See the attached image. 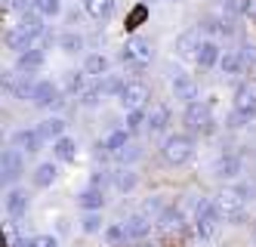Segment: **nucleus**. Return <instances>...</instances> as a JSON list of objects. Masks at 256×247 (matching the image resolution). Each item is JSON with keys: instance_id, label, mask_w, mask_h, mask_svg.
Instances as JSON below:
<instances>
[{"instance_id": "f257e3e1", "label": "nucleus", "mask_w": 256, "mask_h": 247, "mask_svg": "<svg viewBox=\"0 0 256 247\" xmlns=\"http://www.w3.org/2000/svg\"><path fill=\"white\" fill-rule=\"evenodd\" d=\"M253 192H256V185H247V182L222 188V192L213 198L216 207H219V216L226 222H232V225H241L247 219V207L244 204H247V198H253Z\"/></svg>"}, {"instance_id": "f03ea898", "label": "nucleus", "mask_w": 256, "mask_h": 247, "mask_svg": "<svg viewBox=\"0 0 256 247\" xmlns=\"http://www.w3.org/2000/svg\"><path fill=\"white\" fill-rule=\"evenodd\" d=\"M256 115V81H244L234 90V111L228 118V127H244Z\"/></svg>"}, {"instance_id": "7ed1b4c3", "label": "nucleus", "mask_w": 256, "mask_h": 247, "mask_svg": "<svg viewBox=\"0 0 256 247\" xmlns=\"http://www.w3.org/2000/svg\"><path fill=\"white\" fill-rule=\"evenodd\" d=\"M160 155L167 164H188L192 155H194V139H192V133H173V136L164 139V148H160Z\"/></svg>"}, {"instance_id": "20e7f679", "label": "nucleus", "mask_w": 256, "mask_h": 247, "mask_svg": "<svg viewBox=\"0 0 256 247\" xmlns=\"http://www.w3.org/2000/svg\"><path fill=\"white\" fill-rule=\"evenodd\" d=\"M219 207H216V201H210V198H200L198 201V207H194V232H198V238H204V241H210L213 235H216V225H219Z\"/></svg>"}, {"instance_id": "39448f33", "label": "nucleus", "mask_w": 256, "mask_h": 247, "mask_svg": "<svg viewBox=\"0 0 256 247\" xmlns=\"http://www.w3.org/2000/svg\"><path fill=\"white\" fill-rule=\"evenodd\" d=\"M120 62L130 68V71H145V65L152 62V44L145 41V37H130L126 47L120 50Z\"/></svg>"}, {"instance_id": "423d86ee", "label": "nucleus", "mask_w": 256, "mask_h": 247, "mask_svg": "<svg viewBox=\"0 0 256 247\" xmlns=\"http://www.w3.org/2000/svg\"><path fill=\"white\" fill-rule=\"evenodd\" d=\"M186 127H188V133H213L216 121L204 102H188L186 105Z\"/></svg>"}, {"instance_id": "0eeeda50", "label": "nucleus", "mask_w": 256, "mask_h": 247, "mask_svg": "<svg viewBox=\"0 0 256 247\" xmlns=\"http://www.w3.org/2000/svg\"><path fill=\"white\" fill-rule=\"evenodd\" d=\"M148 99H152V93H148V87H145L142 81H130V84L124 87V93L118 96V102H120V108H124V111L145 108V105H148Z\"/></svg>"}, {"instance_id": "6e6552de", "label": "nucleus", "mask_w": 256, "mask_h": 247, "mask_svg": "<svg viewBox=\"0 0 256 247\" xmlns=\"http://www.w3.org/2000/svg\"><path fill=\"white\" fill-rule=\"evenodd\" d=\"M31 74H34V71H19V74H6V81H4V90L10 93L12 99H31L34 87H38V81H34Z\"/></svg>"}, {"instance_id": "1a4fd4ad", "label": "nucleus", "mask_w": 256, "mask_h": 247, "mask_svg": "<svg viewBox=\"0 0 256 247\" xmlns=\"http://www.w3.org/2000/svg\"><path fill=\"white\" fill-rule=\"evenodd\" d=\"M31 102L38 108H62L65 105L59 87L52 81H38V87H34V93H31Z\"/></svg>"}, {"instance_id": "9d476101", "label": "nucleus", "mask_w": 256, "mask_h": 247, "mask_svg": "<svg viewBox=\"0 0 256 247\" xmlns=\"http://www.w3.org/2000/svg\"><path fill=\"white\" fill-rule=\"evenodd\" d=\"M244 170V161L238 155H219L216 164H213V176L216 179H238Z\"/></svg>"}, {"instance_id": "9b49d317", "label": "nucleus", "mask_w": 256, "mask_h": 247, "mask_svg": "<svg viewBox=\"0 0 256 247\" xmlns=\"http://www.w3.org/2000/svg\"><path fill=\"white\" fill-rule=\"evenodd\" d=\"M170 87H173V93H176V99H182L186 105H188V102H198V84L188 78L186 71H179V68H176Z\"/></svg>"}, {"instance_id": "f8f14e48", "label": "nucleus", "mask_w": 256, "mask_h": 247, "mask_svg": "<svg viewBox=\"0 0 256 247\" xmlns=\"http://www.w3.org/2000/svg\"><path fill=\"white\" fill-rule=\"evenodd\" d=\"M25 173V164H22V148H6L4 151V182H16Z\"/></svg>"}, {"instance_id": "ddd939ff", "label": "nucleus", "mask_w": 256, "mask_h": 247, "mask_svg": "<svg viewBox=\"0 0 256 247\" xmlns=\"http://www.w3.org/2000/svg\"><path fill=\"white\" fill-rule=\"evenodd\" d=\"M44 142H46V139L40 136V130H16V133H12V145L22 148V151H28V155L40 151Z\"/></svg>"}, {"instance_id": "4468645a", "label": "nucleus", "mask_w": 256, "mask_h": 247, "mask_svg": "<svg viewBox=\"0 0 256 247\" xmlns=\"http://www.w3.org/2000/svg\"><path fill=\"white\" fill-rule=\"evenodd\" d=\"M158 225L167 235H173V232H182L186 229V213H182V207H176V204H170L167 210H164L160 216H158Z\"/></svg>"}, {"instance_id": "2eb2a0df", "label": "nucleus", "mask_w": 256, "mask_h": 247, "mask_svg": "<svg viewBox=\"0 0 256 247\" xmlns=\"http://www.w3.org/2000/svg\"><path fill=\"white\" fill-rule=\"evenodd\" d=\"M124 229H126V238L130 241H142V238L152 235V219H148V213H133L124 222Z\"/></svg>"}, {"instance_id": "dca6fc26", "label": "nucleus", "mask_w": 256, "mask_h": 247, "mask_svg": "<svg viewBox=\"0 0 256 247\" xmlns=\"http://www.w3.org/2000/svg\"><path fill=\"white\" fill-rule=\"evenodd\" d=\"M219 59H222V50H219V44H216V41H200V47H198V53H194V62H198L200 68H213V65H219Z\"/></svg>"}, {"instance_id": "f3484780", "label": "nucleus", "mask_w": 256, "mask_h": 247, "mask_svg": "<svg viewBox=\"0 0 256 247\" xmlns=\"http://www.w3.org/2000/svg\"><path fill=\"white\" fill-rule=\"evenodd\" d=\"M167 124H170V108L164 105V102L152 105L148 108V118H145V130H148V133H164Z\"/></svg>"}, {"instance_id": "a211bd4d", "label": "nucleus", "mask_w": 256, "mask_h": 247, "mask_svg": "<svg viewBox=\"0 0 256 247\" xmlns=\"http://www.w3.org/2000/svg\"><path fill=\"white\" fill-rule=\"evenodd\" d=\"M78 204L84 207V210H102V204H105V188L96 185V182H90L84 192L78 195Z\"/></svg>"}, {"instance_id": "6ab92c4d", "label": "nucleus", "mask_w": 256, "mask_h": 247, "mask_svg": "<svg viewBox=\"0 0 256 247\" xmlns=\"http://www.w3.org/2000/svg\"><path fill=\"white\" fill-rule=\"evenodd\" d=\"M6 213H10V219H22L28 213V192H25V188H10V195H6Z\"/></svg>"}, {"instance_id": "aec40b11", "label": "nucleus", "mask_w": 256, "mask_h": 247, "mask_svg": "<svg viewBox=\"0 0 256 247\" xmlns=\"http://www.w3.org/2000/svg\"><path fill=\"white\" fill-rule=\"evenodd\" d=\"M44 62H46V53L38 50V47H31V50L19 53V59H16V68H19V71H38V68H44Z\"/></svg>"}, {"instance_id": "412c9836", "label": "nucleus", "mask_w": 256, "mask_h": 247, "mask_svg": "<svg viewBox=\"0 0 256 247\" xmlns=\"http://www.w3.org/2000/svg\"><path fill=\"white\" fill-rule=\"evenodd\" d=\"M38 41V37H31L22 25H16V28H10L6 31V47L10 50H16V53H25V50H31V44Z\"/></svg>"}, {"instance_id": "4be33fe9", "label": "nucleus", "mask_w": 256, "mask_h": 247, "mask_svg": "<svg viewBox=\"0 0 256 247\" xmlns=\"http://www.w3.org/2000/svg\"><path fill=\"white\" fill-rule=\"evenodd\" d=\"M86 16H93L96 22H105V19L114 16V0H84Z\"/></svg>"}, {"instance_id": "5701e85b", "label": "nucleus", "mask_w": 256, "mask_h": 247, "mask_svg": "<svg viewBox=\"0 0 256 247\" xmlns=\"http://www.w3.org/2000/svg\"><path fill=\"white\" fill-rule=\"evenodd\" d=\"M44 19L46 16H40L38 10H28V13H22V19H19V25L31 34V37H44L46 34V25H44Z\"/></svg>"}, {"instance_id": "b1692460", "label": "nucleus", "mask_w": 256, "mask_h": 247, "mask_svg": "<svg viewBox=\"0 0 256 247\" xmlns=\"http://www.w3.org/2000/svg\"><path fill=\"white\" fill-rule=\"evenodd\" d=\"M108 56H102V53H90L86 56V62H84V71L86 74H93V78H102V74H108Z\"/></svg>"}, {"instance_id": "393cba45", "label": "nucleus", "mask_w": 256, "mask_h": 247, "mask_svg": "<svg viewBox=\"0 0 256 247\" xmlns=\"http://www.w3.org/2000/svg\"><path fill=\"white\" fill-rule=\"evenodd\" d=\"M219 68H222V74H238L244 68V59H241V50H226L222 59H219Z\"/></svg>"}, {"instance_id": "a878e982", "label": "nucleus", "mask_w": 256, "mask_h": 247, "mask_svg": "<svg viewBox=\"0 0 256 247\" xmlns=\"http://www.w3.org/2000/svg\"><path fill=\"white\" fill-rule=\"evenodd\" d=\"M40 136L44 139H52V142H56L59 136H65V121L62 118H46V121H40Z\"/></svg>"}, {"instance_id": "bb28decb", "label": "nucleus", "mask_w": 256, "mask_h": 247, "mask_svg": "<svg viewBox=\"0 0 256 247\" xmlns=\"http://www.w3.org/2000/svg\"><path fill=\"white\" fill-rule=\"evenodd\" d=\"M52 151H56L59 161H74V155H78V142L68 139V136H59L56 142H52Z\"/></svg>"}, {"instance_id": "cd10ccee", "label": "nucleus", "mask_w": 256, "mask_h": 247, "mask_svg": "<svg viewBox=\"0 0 256 247\" xmlns=\"http://www.w3.org/2000/svg\"><path fill=\"white\" fill-rule=\"evenodd\" d=\"M198 47H200V37H198V31H186L176 41V53L179 56H194L198 53Z\"/></svg>"}, {"instance_id": "c85d7f7f", "label": "nucleus", "mask_w": 256, "mask_h": 247, "mask_svg": "<svg viewBox=\"0 0 256 247\" xmlns=\"http://www.w3.org/2000/svg\"><path fill=\"white\" fill-rule=\"evenodd\" d=\"M56 164L52 161H46V164H38V170H34V185H40V188H46V185H52V179H56Z\"/></svg>"}, {"instance_id": "c756f323", "label": "nucleus", "mask_w": 256, "mask_h": 247, "mask_svg": "<svg viewBox=\"0 0 256 247\" xmlns=\"http://www.w3.org/2000/svg\"><path fill=\"white\" fill-rule=\"evenodd\" d=\"M114 185H118V192H133L136 188V173L130 167H120V170H114Z\"/></svg>"}, {"instance_id": "7c9ffc66", "label": "nucleus", "mask_w": 256, "mask_h": 247, "mask_svg": "<svg viewBox=\"0 0 256 247\" xmlns=\"http://www.w3.org/2000/svg\"><path fill=\"white\" fill-rule=\"evenodd\" d=\"M84 90H86V71H68V78H65V93H71V96H80Z\"/></svg>"}, {"instance_id": "2f4dec72", "label": "nucleus", "mask_w": 256, "mask_h": 247, "mask_svg": "<svg viewBox=\"0 0 256 247\" xmlns=\"http://www.w3.org/2000/svg\"><path fill=\"white\" fill-rule=\"evenodd\" d=\"M99 84H102V93H105V96H120L124 87H126V81L118 78V74H105V81L99 78Z\"/></svg>"}, {"instance_id": "473e14b6", "label": "nucleus", "mask_w": 256, "mask_h": 247, "mask_svg": "<svg viewBox=\"0 0 256 247\" xmlns=\"http://www.w3.org/2000/svg\"><path fill=\"white\" fill-rule=\"evenodd\" d=\"M102 96H105V93H102V84H90V87L80 93V105H84V108H96Z\"/></svg>"}, {"instance_id": "72a5a7b5", "label": "nucleus", "mask_w": 256, "mask_h": 247, "mask_svg": "<svg viewBox=\"0 0 256 247\" xmlns=\"http://www.w3.org/2000/svg\"><path fill=\"white\" fill-rule=\"evenodd\" d=\"M126 142H130V130L124 127V130H114V133H112V136H108V139H105L102 145H105L108 151H114V155H118V151H120V148H124Z\"/></svg>"}, {"instance_id": "f704fd0d", "label": "nucleus", "mask_w": 256, "mask_h": 247, "mask_svg": "<svg viewBox=\"0 0 256 247\" xmlns=\"http://www.w3.org/2000/svg\"><path fill=\"white\" fill-rule=\"evenodd\" d=\"M59 47H62V53H78V50H84V37L78 31H65L59 37Z\"/></svg>"}, {"instance_id": "c9c22d12", "label": "nucleus", "mask_w": 256, "mask_h": 247, "mask_svg": "<svg viewBox=\"0 0 256 247\" xmlns=\"http://www.w3.org/2000/svg\"><path fill=\"white\" fill-rule=\"evenodd\" d=\"M145 118H148V108H136V111H126V130L139 133L145 127Z\"/></svg>"}, {"instance_id": "e433bc0d", "label": "nucleus", "mask_w": 256, "mask_h": 247, "mask_svg": "<svg viewBox=\"0 0 256 247\" xmlns=\"http://www.w3.org/2000/svg\"><path fill=\"white\" fill-rule=\"evenodd\" d=\"M34 10L40 16H46V19H52V16L62 13V0H34Z\"/></svg>"}, {"instance_id": "4c0bfd02", "label": "nucleus", "mask_w": 256, "mask_h": 247, "mask_svg": "<svg viewBox=\"0 0 256 247\" xmlns=\"http://www.w3.org/2000/svg\"><path fill=\"white\" fill-rule=\"evenodd\" d=\"M105 241L112 244V247H118V244L130 241V238H126V229H124V225H120V222H114V225H108V229H105Z\"/></svg>"}, {"instance_id": "58836bf2", "label": "nucleus", "mask_w": 256, "mask_h": 247, "mask_svg": "<svg viewBox=\"0 0 256 247\" xmlns=\"http://www.w3.org/2000/svg\"><path fill=\"white\" fill-rule=\"evenodd\" d=\"M139 158H142V148H139V145H130V142L118 151V161H120V164H133V161H139Z\"/></svg>"}, {"instance_id": "ea45409f", "label": "nucleus", "mask_w": 256, "mask_h": 247, "mask_svg": "<svg viewBox=\"0 0 256 247\" xmlns=\"http://www.w3.org/2000/svg\"><path fill=\"white\" fill-rule=\"evenodd\" d=\"M99 229H102V216H99V210H86V216H84V232L93 235V232H99Z\"/></svg>"}, {"instance_id": "a19ab883", "label": "nucleus", "mask_w": 256, "mask_h": 247, "mask_svg": "<svg viewBox=\"0 0 256 247\" xmlns=\"http://www.w3.org/2000/svg\"><path fill=\"white\" fill-rule=\"evenodd\" d=\"M164 210H167V204H164L160 195H154V198H148L142 204V213H164Z\"/></svg>"}, {"instance_id": "79ce46f5", "label": "nucleus", "mask_w": 256, "mask_h": 247, "mask_svg": "<svg viewBox=\"0 0 256 247\" xmlns=\"http://www.w3.org/2000/svg\"><path fill=\"white\" fill-rule=\"evenodd\" d=\"M28 247H59V241L52 238V235H31Z\"/></svg>"}, {"instance_id": "37998d69", "label": "nucleus", "mask_w": 256, "mask_h": 247, "mask_svg": "<svg viewBox=\"0 0 256 247\" xmlns=\"http://www.w3.org/2000/svg\"><path fill=\"white\" fill-rule=\"evenodd\" d=\"M241 59H244V65H256V47L250 41L241 44Z\"/></svg>"}, {"instance_id": "c03bdc74", "label": "nucleus", "mask_w": 256, "mask_h": 247, "mask_svg": "<svg viewBox=\"0 0 256 247\" xmlns=\"http://www.w3.org/2000/svg\"><path fill=\"white\" fill-rule=\"evenodd\" d=\"M0 244H4V247H16V244H19V241H16V225L12 222L4 229V235H0Z\"/></svg>"}, {"instance_id": "a18cd8bd", "label": "nucleus", "mask_w": 256, "mask_h": 247, "mask_svg": "<svg viewBox=\"0 0 256 247\" xmlns=\"http://www.w3.org/2000/svg\"><path fill=\"white\" fill-rule=\"evenodd\" d=\"M241 10H244L241 0H226V4H222V16H234L238 19V13H241Z\"/></svg>"}, {"instance_id": "49530a36", "label": "nucleus", "mask_w": 256, "mask_h": 247, "mask_svg": "<svg viewBox=\"0 0 256 247\" xmlns=\"http://www.w3.org/2000/svg\"><path fill=\"white\" fill-rule=\"evenodd\" d=\"M10 7H12L16 13H19V16H22V13H28V10H34V0H12V4H10Z\"/></svg>"}, {"instance_id": "de8ad7c7", "label": "nucleus", "mask_w": 256, "mask_h": 247, "mask_svg": "<svg viewBox=\"0 0 256 247\" xmlns=\"http://www.w3.org/2000/svg\"><path fill=\"white\" fill-rule=\"evenodd\" d=\"M244 10H247L253 19H256V0H247V4H244Z\"/></svg>"}, {"instance_id": "09e8293b", "label": "nucleus", "mask_w": 256, "mask_h": 247, "mask_svg": "<svg viewBox=\"0 0 256 247\" xmlns=\"http://www.w3.org/2000/svg\"><path fill=\"white\" fill-rule=\"evenodd\" d=\"M253 241H256V222H253Z\"/></svg>"}, {"instance_id": "8fccbe9b", "label": "nucleus", "mask_w": 256, "mask_h": 247, "mask_svg": "<svg viewBox=\"0 0 256 247\" xmlns=\"http://www.w3.org/2000/svg\"><path fill=\"white\" fill-rule=\"evenodd\" d=\"M173 4H179V0H173Z\"/></svg>"}]
</instances>
